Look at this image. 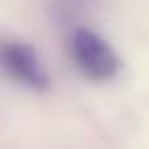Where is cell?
Here are the masks:
<instances>
[{
    "mask_svg": "<svg viewBox=\"0 0 149 149\" xmlns=\"http://www.w3.org/2000/svg\"><path fill=\"white\" fill-rule=\"evenodd\" d=\"M72 64L92 81H110L121 70V57L103 35L88 26L74 29L68 40Z\"/></svg>",
    "mask_w": 149,
    "mask_h": 149,
    "instance_id": "1",
    "label": "cell"
},
{
    "mask_svg": "<svg viewBox=\"0 0 149 149\" xmlns=\"http://www.w3.org/2000/svg\"><path fill=\"white\" fill-rule=\"evenodd\" d=\"M0 70L24 88L46 90L51 86V77L40 53L20 40H0Z\"/></svg>",
    "mask_w": 149,
    "mask_h": 149,
    "instance_id": "2",
    "label": "cell"
}]
</instances>
